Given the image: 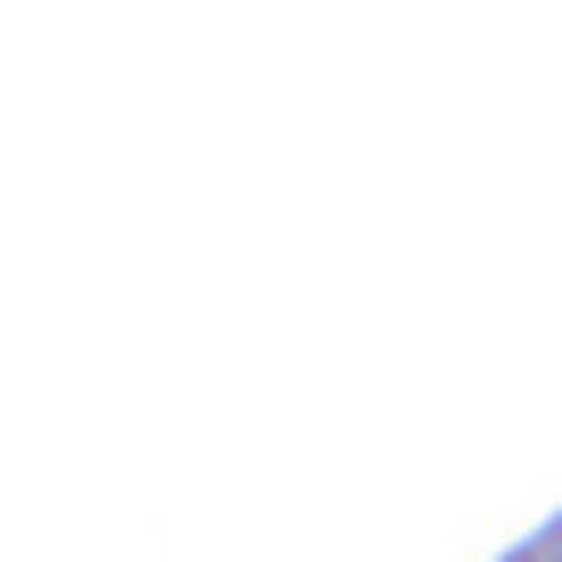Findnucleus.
<instances>
[{"label": "nucleus", "instance_id": "nucleus-1", "mask_svg": "<svg viewBox=\"0 0 562 562\" xmlns=\"http://www.w3.org/2000/svg\"><path fill=\"white\" fill-rule=\"evenodd\" d=\"M513 562H562V521H554V529H538V538H529Z\"/></svg>", "mask_w": 562, "mask_h": 562}]
</instances>
